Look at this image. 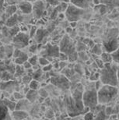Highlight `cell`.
<instances>
[{"label":"cell","mask_w":119,"mask_h":120,"mask_svg":"<svg viewBox=\"0 0 119 120\" xmlns=\"http://www.w3.org/2000/svg\"><path fill=\"white\" fill-rule=\"evenodd\" d=\"M118 66L116 64L105 63L100 71V80L104 85H110L118 87V81L117 77Z\"/></svg>","instance_id":"1"},{"label":"cell","mask_w":119,"mask_h":120,"mask_svg":"<svg viewBox=\"0 0 119 120\" xmlns=\"http://www.w3.org/2000/svg\"><path fill=\"white\" fill-rule=\"evenodd\" d=\"M118 88L110 85H103L97 90V100L100 105H108L117 97Z\"/></svg>","instance_id":"2"},{"label":"cell","mask_w":119,"mask_h":120,"mask_svg":"<svg viewBox=\"0 0 119 120\" xmlns=\"http://www.w3.org/2000/svg\"><path fill=\"white\" fill-rule=\"evenodd\" d=\"M58 47L60 52L67 55L70 62H74L77 59L78 54L76 45L68 35H65L61 38Z\"/></svg>","instance_id":"3"},{"label":"cell","mask_w":119,"mask_h":120,"mask_svg":"<svg viewBox=\"0 0 119 120\" xmlns=\"http://www.w3.org/2000/svg\"><path fill=\"white\" fill-rule=\"evenodd\" d=\"M118 30L117 29H112L108 32L107 38L103 41V47L107 52L111 53L115 52L119 47L118 41Z\"/></svg>","instance_id":"4"},{"label":"cell","mask_w":119,"mask_h":120,"mask_svg":"<svg viewBox=\"0 0 119 120\" xmlns=\"http://www.w3.org/2000/svg\"><path fill=\"white\" fill-rule=\"evenodd\" d=\"M87 9L78 8L73 5H69L65 12V16L69 22H77L87 14Z\"/></svg>","instance_id":"5"},{"label":"cell","mask_w":119,"mask_h":120,"mask_svg":"<svg viewBox=\"0 0 119 120\" xmlns=\"http://www.w3.org/2000/svg\"><path fill=\"white\" fill-rule=\"evenodd\" d=\"M82 101L84 107L88 109H93L98 105V100H97V91L95 88L89 89L85 90L83 93Z\"/></svg>","instance_id":"6"},{"label":"cell","mask_w":119,"mask_h":120,"mask_svg":"<svg viewBox=\"0 0 119 120\" xmlns=\"http://www.w3.org/2000/svg\"><path fill=\"white\" fill-rule=\"evenodd\" d=\"M30 40V37L27 32L20 31L12 39V46L14 49H18L22 50L24 48L29 46Z\"/></svg>","instance_id":"7"},{"label":"cell","mask_w":119,"mask_h":120,"mask_svg":"<svg viewBox=\"0 0 119 120\" xmlns=\"http://www.w3.org/2000/svg\"><path fill=\"white\" fill-rule=\"evenodd\" d=\"M40 56L46 58L48 61L51 62V61L54 59H58L60 50H59L58 45H52V44H47L44 48L40 49Z\"/></svg>","instance_id":"8"},{"label":"cell","mask_w":119,"mask_h":120,"mask_svg":"<svg viewBox=\"0 0 119 120\" xmlns=\"http://www.w3.org/2000/svg\"><path fill=\"white\" fill-rule=\"evenodd\" d=\"M33 4V8H32V16L34 17V20H39L44 16V13H47V5L45 2L44 0H37L36 2H34Z\"/></svg>","instance_id":"9"},{"label":"cell","mask_w":119,"mask_h":120,"mask_svg":"<svg viewBox=\"0 0 119 120\" xmlns=\"http://www.w3.org/2000/svg\"><path fill=\"white\" fill-rule=\"evenodd\" d=\"M51 82L54 86L58 87L61 89H68L69 87V80L65 76H54L51 78Z\"/></svg>","instance_id":"10"},{"label":"cell","mask_w":119,"mask_h":120,"mask_svg":"<svg viewBox=\"0 0 119 120\" xmlns=\"http://www.w3.org/2000/svg\"><path fill=\"white\" fill-rule=\"evenodd\" d=\"M32 8H33V4L31 3V2L25 1V0L20 1L17 4L18 12H20V13H22V14H24V15L31 14Z\"/></svg>","instance_id":"11"},{"label":"cell","mask_w":119,"mask_h":120,"mask_svg":"<svg viewBox=\"0 0 119 120\" xmlns=\"http://www.w3.org/2000/svg\"><path fill=\"white\" fill-rule=\"evenodd\" d=\"M0 120H13L11 112L0 98Z\"/></svg>","instance_id":"12"},{"label":"cell","mask_w":119,"mask_h":120,"mask_svg":"<svg viewBox=\"0 0 119 120\" xmlns=\"http://www.w3.org/2000/svg\"><path fill=\"white\" fill-rule=\"evenodd\" d=\"M17 10V6H6L4 12L1 15V20H2L5 23L9 17H10L11 16L16 13Z\"/></svg>","instance_id":"13"},{"label":"cell","mask_w":119,"mask_h":120,"mask_svg":"<svg viewBox=\"0 0 119 120\" xmlns=\"http://www.w3.org/2000/svg\"><path fill=\"white\" fill-rule=\"evenodd\" d=\"M92 1L93 0H70V2L78 8L87 9L92 6Z\"/></svg>","instance_id":"14"},{"label":"cell","mask_w":119,"mask_h":120,"mask_svg":"<svg viewBox=\"0 0 119 120\" xmlns=\"http://www.w3.org/2000/svg\"><path fill=\"white\" fill-rule=\"evenodd\" d=\"M49 32L47 31L46 28H39V29L37 30L36 34L34 37V39L35 40L36 43L40 44V43H42L43 41L46 38Z\"/></svg>","instance_id":"15"},{"label":"cell","mask_w":119,"mask_h":120,"mask_svg":"<svg viewBox=\"0 0 119 120\" xmlns=\"http://www.w3.org/2000/svg\"><path fill=\"white\" fill-rule=\"evenodd\" d=\"M17 86V83H16L15 81L13 80H9V81H3L2 83H0V89L2 90H3L6 92H9V91H12V92H14L13 90H15L16 87Z\"/></svg>","instance_id":"16"},{"label":"cell","mask_w":119,"mask_h":120,"mask_svg":"<svg viewBox=\"0 0 119 120\" xmlns=\"http://www.w3.org/2000/svg\"><path fill=\"white\" fill-rule=\"evenodd\" d=\"M11 116L13 120H24L27 118L28 113L21 110H14L11 112Z\"/></svg>","instance_id":"17"},{"label":"cell","mask_w":119,"mask_h":120,"mask_svg":"<svg viewBox=\"0 0 119 120\" xmlns=\"http://www.w3.org/2000/svg\"><path fill=\"white\" fill-rule=\"evenodd\" d=\"M19 20H18V14L17 13H15L14 15L11 16L10 17H9L5 22V26L6 27H12L14 26H16L19 24Z\"/></svg>","instance_id":"18"},{"label":"cell","mask_w":119,"mask_h":120,"mask_svg":"<svg viewBox=\"0 0 119 120\" xmlns=\"http://www.w3.org/2000/svg\"><path fill=\"white\" fill-rule=\"evenodd\" d=\"M38 96H39V94H38V91L37 90L29 89V90H28L27 94H26V99H27L30 103H33L37 100Z\"/></svg>","instance_id":"19"},{"label":"cell","mask_w":119,"mask_h":120,"mask_svg":"<svg viewBox=\"0 0 119 120\" xmlns=\"http://www.w3.org/2000/svg\"><path fill=\"white\" fill-rule=\"evenodd\" d=\"M1 99L2 100L4 104L6 105V106L8 108V109L10 111V112H13L16 109V102L15 101H13L9 98H1Z\"/></svg>","instance_id":"20"},{"label":"cell","mask_w":119,"mask_h":120,"mask_svg":"<svg viewBox=\"0 0 119 120\" xmlns=\"http://www.w3.org/2000/svg\"><path fill=\"white\" fill-rule=\"evenodd\" d=\"M28 58H29V56L27 55V53H26V52L22 51L21 54L17 57V58L14 59L13 62L16 65H20V66H22V65L25 62L27 61Z\"/></svg>","instance_id":"21"},{"label":"cell","mask_w":119,"mask_h":120,"mask_svg":"<svg viewBox=\"0 0 119 120\" xmlns=\"http://www.w3.org/2000/svg\"><path fill=\"white\" fill-rule=\"evenodd\" d=\"M25 73H26V70H25V69L23 68V66H20V65H16L14 78H18V77L22 78L26 74Z\"/></svg>","instance_id":"22"},{"label":"cell","mask_w":119,"mask_h":120,"mask_svg":"<svg viewBox=\"0 0 119 120\" xmlns=\"http://www.w3.org/2000/svg\"><path fill=\"white\" fill-rule=\"evenodd\" d=\"M101 59L103 61V62L104 64L105 63H111V62H113L111 54L109 53V52H102L101 55Z\"/></svg>","instance_id":"23"},{"label":"cell","mask_w":119,"mask_h":120,"mask_svg":"<svg viewBox=\"0 0 119 120\" xmlns=\"http://www.w3.org/2000/svg\"><path fill=\"white\" fill-rule=\"evenodd\" d=\"M28 86H29V89L37 90L40 88V83L39 80H34V79H33V80L29 83Z\"/></svg>","instance_id":"24"},{"label":"cell","mask_w":119,"mask_h":120,"mask_svg":"<svg viewBox=\"0 0 119 120\" xmlns=\"http://www.w3.org/2000/svg\"><path fill=\"white\" fill-rule=\"evenodd\" d=\"M20 31V27L18 25L16 26H14V27H8V32H9V34L10 36V38L13 39V38L14 37L15 35H16Z\"/></svg>","instance_id":"25"},{"label":"cell","mask_w":119,"mask_h":120,"mask_svg":"<svg viewBox=\"0 0 119 120\" xmlns=\"http://www.w3.org/2000/svg\"><path fill=\"white\" fill-rule=\"evenodd\" d=\"M91 52L93 55L96 56H101L102 53V45L101 44H96L94 45L92 48Z\"/></svg>","instance_id":"26"},{"label":"cell","mask_w":119,"mask_h":120,"mask_svg":"<svg viewBox=\"0 0 119 120\" xmlns=\"http://www.w3.org/2000/svg\"><path fill=\"white\" fill-rule=\"evenodd\" d=\"M38 59H39V56H37V54H34V55H32L31 56H29L28 62L32 65V66H34L38 64Z\"/></svg>","instance_id":"27"},{"label":"cell","mask_w":119,"mask_h":120,"mask_svg":"<svg viewBox=\"0 0 119 120\" xmlns=\"http://www.w3.org/2000/svg\"><path fill=\"white\" fill-rule=\"evenodd\" d=\"M111 56H112L113 61L115 62V63L119 65V47L115 50V52H111Z\"/></svg>","instance_id":"28"},{"label":"cell","mask_w":119,"mask_h":120,"mask_svg":"<svg viewBox=\"0 0 119 120\" xmlns=\"http://www.w3.org/2000/svg\"><path fill=\"white\" fill-rule=\"evenodd\" d=\"M28 52L30 53H31L32 55L36 54L37 52H38V47H37V43L35 42L34 44L30 45L29 48H28Z\"/></svg>","instance_id":"29"},{"label":"cell","mask_w":119,"mask_h":120,"mask_svg":"<svg viewBox=\"0 0 119 120\" xmlns=\"http://www.w3.org/2000/svg\"><path fill=\"white\" fill-rule=\"evenodd\" d=\"M37 30V26H35V25L30 26V28L29 29V34H28V35H29V37H30V39H33V38H34L35 34H36Z\"/></svg>","instance_id":"30"},{"label":"cell","mask_w":119,"mask_h":120,"mask_svg":"<svg viewBox=\"0 0 119 120\" xmlns=\"http://www.w3.org/2000/svg\"><path fill=\"white\" fill-rule=\"evenodd\" d=\"M51 62H50L48 60H47L46 58H44V57H42V56H40L39 59H38V64L40 65V66H47V65L50 64Z\"/></svg>","instance_id":"31"},{"label":"cell","mask_w":119,"mask_h":120,"mask_svg":"<svg viewBox=\"0 0 119 120\" xmlns=\"http://www.w3.org/2000/svg\"><path fill=\"white\" fill-rule=\"evenodd\" d=\"M33 80L32 78V75L31 74H29V73H26L24 76L22 77V81L23 83H25V84H29V83L30 82Z\"/></svg>","instance_id":"32"},{"label":"cell","mask_w":119,"mask_h":120,"mask_svg":"<svg viewBox=\"0 0 119 120\" xmlns=\"http://www.w3.org/2000/svg\"><path fill=\"white\" fill-rule=\"evenodd\" d=\"M44 1L47 3V5L52 7H56L60 4V2L58 0H44Z\"/></svg>","instance_id":"33"},{"label":"cell","mask_w":119,"mask_h":120,"mask_svg":"<svg viewBox=\"0 0 119 120\" xmlns=\"http://www.w3.org/2000/svg\"><path fill=\"white\" fill-rule=\"evenodd\" d=\"M94 114L92 112H88L84 114L83 119L84 120H94Z\"/></svg>","instance_id":"34"},{"label":"cell","mask_w":119,"mask_h":120,"mask_svg":"<svg viewBox=\"0 0 119 120\" xmlns=\"http://www.w3.org/2000/svg\"><path fill=\"white\" fill-rule=\"evenodd\" d=\"M13 97H14V101L15 100H22L24 98V95L22 94L19 93L18 91H15V92H13Z\"/></svg>","instance_id":"35"},{"label":"cell","mask_w":119,"mask_h":120,"mask_svg":"<svg viewBox=\"0 0 119 120\" xmlns=\"http://www.w3.org/2000/svg\"><path fill=\"white\" fill-rule=\"evenodd\" d=\"M6 6H17L19 0H4Z\"/></svg>","instance_id":"36"},{"label":"cell","mask_w":119,"mask_h":120,"mask_svg":"<svg viewBox=\"0 0 119 120\" xmlns=\"http://www.w3.org/2000/svg\"><path fill=\"white\" fill-rule=\"evenodd\" d=\"M52 69H53V65H52V63H50L48 65H47V66H43L41 68L42 71L44 72V73H49V72L51 71Z\"/></svg>","instance_id":"37"},{"label":"cell","mask_w":119,"mask_h":120,"mask_svg":"<svg viewBox=\"0 0 119 120\" xmlns=\"http://www.w3.org/2000/svg\"><path fill=\"white\" fill-rule=\"evenodd\" d=\"M21 52H22V50H21V49H14L13 52V56H12V57L13 58V59H16V58H17V57L21 54Z\"/></svg>","instance_id":"38"},{"label":"cell","mask_w":119,"mask_h":120,"mask_svg":"<svg viewBox=\"0 0 119 120\" xmlns=\"http://www.w3.org/2000/svg\"><path fill=\"white\" fill-rule=\"evenodd\" d=\"M58 59L60 61H68L69 60V57L67 55L62 53V52H60L59 53V56H58Z\"/></svg>","instance_id":"39"},{"label":"cell","mask_w":119,"mask_h":120,"mask_svg":"<svg viewBox=\"0 0 119 120\" xmlns=\"http://www.w3.org/2000/svg\"><path fill=\"white\" fill-rule=\"evenodd\" d=\"M90 80L93 81H97L100 80V73H93L91 76H90Z\"/></svg>","instance_id":"40"},{"label":"cell","mask_w":119,"mask_h":120,"mask_svg":"<svg viewBox=\"0 0 119 120\" xmlns=\"http://www.w3.org/2000/svg\"><path fill=\"white\" fill-rule=\"evenodd\" d=\"M95 62H96L97 66H98L100 69H102L104 66V63L101 59H95Z\"/></svg>","instance_id":"41"},{"label":"cell","mask_w":119,"mask_h":120,"mask_svg":"<svg viewBox=\"0 0 119 120\" xmlns=\"http://www.w3.org/2000/svg\"><path fill=\"white\" fill-rule=\"evenodd\" d=\"M104 84L102 83V82L100 80H97L96 82H95V86H94V88L96 89V90L97 91L100 88H101L102 86H103Z\"/></svg>","instance_id":"42"},{"label":"cell","mask_w":119,"mask_h":120,"mask_svg":"<svg viewBox=\"0 0 119 120\" xmlns=\"http://www.w3.org/2000/svg\"><path fill=\"white\" fill-rule=\"evenodd\" d=\"M6 4H5V1L4 0H0V13H2L6 9Z\"/></svg>","instance_id":"43"},{"label":"cell","mask_w":119,"mask_h":120,"mask_svg":"<svg viewBox=\"0 0 119 120\" xmlns=\"http://www.w3.org/2000/svg\"><path fill=\"white\" fill-rule=\"evenodd\" d=\"M104 112H105L106 116H111V115H112L113 109L111 106H108V107H107L106 109H105V111H104Z\"/></svg>","instance_id":"44"},{"label":"cell","mask_w":119,"mask_h":120,"mask_svg":"<svg viewBox=\"0 0 119 120\" xmlns=\"http://www.w3.org/2000/svg\"><path fill=\"white\" fill-rule=\"evenodd\" d=\"M22 66H23V68L25 69V70H27V69H30L32 68V65L29 62H28V60L27 62H25L24 63H23Z\"/></svg>","instance_id":"45"},{"label":"cell","mask_w":119,"mask_h":120,"mask_svg":"<svg viewBox=\"0 0 119 120\" xmlns=\"http://www.w3.org/2000/svg\"><path fill=\"white\" fill-rule=\"evenodd\" d=\"M92 2H93V4L95 5V6H98V5H100V3H101L100 0H93Z\"/></svg>","instance_id":"46"},{"label":"cell","mask_w":119,"mask_h":120,"mask_svg":"<svg viewBox=\"0 0 119 120\" xmlns=\"http://www.w3.org/2000/svg\"><path fill=\"white\" fill-rule=\"evenodd\" d=\"M77 24V22H70V27L74 28Z\"/></svg>","instance_id":"47"},{"label":"cell","mask_w":119,"mask_h":120,"mask_svg":"<svg viewBox=\"0 0 119 120\" xmlns=\"http://www.w3.org/2000/svg\"><path fill=\"white\" fill-rule=\"evenodd\" d=\"M117 77H118V86H119V66L118 67V71H117Z\"/></svg>","instance_id":"48"},{"label":"cell","mask_w":119,"mask_h":120,"mask_svg":"<svg viewBox=\"0 0 119 120\" xmlns=\"http://www.w3.org/2000/svg\"><path fill=\"white\" fill-rule=\"evenodd\" d=\"M72 27H67L66 28V31H67L68 33H70V32H72Z\"/></svg>","instance_id":"49"},{"label":"cell","mask_w":119,"mask_h":120,"mask_svg":"<svg viewBox=\"0 0 119 120\" xmlns=\"http://www.w3.org/2000/svg\"><path fill=\"white\" fill-rule=\"evenodd\" d=\"M25 1L30 2H31V3H34V2H36L37 0H25Z\"/></svg>","instance_id":"50"},{"label":"cell","mask_w":119,"mask_h":120,"mask_svg":"<svg viewBox=\"0 0 119 120\" xmlns=\"http://www.w3.org/2000/svg\"><path fill=\"white\" fill-rule=\"evenodd\" d=\"M63 2H65V3H69L70 0H63Z\"/></svg>","instance_id":"51"},{"label":"cell","mask_w":119,"mask_h":120,"mask_svg":"<svg viewBox=\"0 0 119 120\" xmlns=\"http://www.w3.org/2000/svg\"><path fill=\"white\" fill-rule=\"evenodd\" d=\"M1 97H2V92L0 91V98H1Z\"/></svg>","instance_id":"52"},{"label":"cell","mask_w":119,"mask_h":120,"mask_svg":"<svg viewBox=\"0 0 119 120\" xmlns=\"http://www.w3.org/2000/svg\"><path fill=\"white\" fill-rule=\"evenodd\" d=\"M1 15H2V13H0V20H1Z\"/></svg>","instance_id":"53"},{"label":"cell","mask_w":119,"mask_h":120,"mask_svg":"<svg viewBox=\"0 0 119 120\" xmlns=\"http://www.w3.org/2000/svg\"><path fill=\"white\" fill-rule=\"evenodd\" d=\"M20 1H23V0H19V2H20Z\"/></svg>","instance_id":"54"}]
</instances>
